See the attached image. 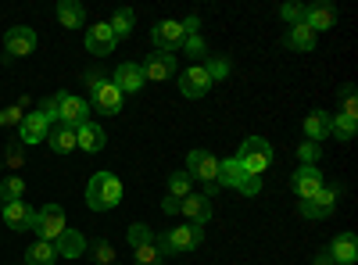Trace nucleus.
I'll use <instances>...</instances> for the list:
<instances>
[{
  "label": "nucleus",
  "instance_id": "412c9836",
  "mask_svg": "<svg viewBox=\"0 0 358 265\" xmlns=\"http://www.w3.org/2000/svg\"><path fill=\"white\" fill-rule=\"evenodd\" d=\"M330 126H334V115H330V111H312V115H305V136H308L312 143H319V140L330 136Z\"/></svg>",
  "mask_w": 358,
  "mask_h": 265
},
{
  "label": "nucleus",
  "instance_id": "f3484780",
  "mask_svg": "<svg viewBox=\"0 0 358 265\" xmlns=\"http://www.w3.org/2000/svg\"><path fill=\"white\" fill-rule=\"evenodd\" d=\"M334 258V265H355L358 262V241L355 233H337V237L330 241V251H326Z\"/></svg>",
  "mask_w": 358,
  "mask_h": 265
},
{
  "label": "nucleus",
  "instance_id": "bb28decb",
  "mask_svg": "<svg viewBox=\"0 0 358 265\" xmlns=\"http://www.w3.org/2000/svg\"><path fill=\"white\" fill-rule=\"evenodd\" d=\"M287 47L290 50H312L315 47V33L305 22H297V25H290V33H287Z\"/></svg>",
  "mask_w": 358,
  "mask_h": 265
},
{
  "label": "nucleus",
  "instance_id": "c03bdc74",
  "mask_svg": "<svg viewBox=\"0 0 358 265\" xmlns=\"http://www.w3.org/2000/svg\"><path fill=\"white\" fill-rule=\"evenodd\" d=\"M162 212H165V215H176V212H179V197H165V201H162Z\"/></svg>",
  "mask_w": 358,
  "mask_h": 265
},
{
  "label": "nucleus",
  "instance_id": "c9c22d12",
  "mask_svg": "<svg viewBox=\"0 0 358 265\" xmlns=\"http://www.w3.org/2000/svg\"><path fill=\"white\" fill-rule=\"evenodd\" d=\"M319 155H322V147H319V143H312V140H305L301 147H297V158H301V165H315V162H319Z\"/></svg>",
  "mask_w": 358,
  "mask_h": 265
},
{
  "label": "nucleus",
  "instance_id": "5701e85b",
  "mask_svg": "<svg viewBox=\"0 0 358 265\" xmlns=\"http://www.w3.org/2000/svg\"><path fill=\"white\" fill-rule=\"evenodd\" d=\"M54 248H57V258H79L86 251V237H83L79 229H65Z\"/></svg>",
  "mask_w": 358,
  "mask_h": 265
},
{
  "label": "nucleus",
  "instance_id": "393cba45",
  "mask_svg": "<svg viewBox=\"0 0 358 265\" xmlns=\"http://www.w3.org/2000/svg\"><path fill=\"white\" fill-rule=\"evenodd\" d=\"M47 136H50V151H57V155L76 151V129H72V126H62V122H57Z\"/></svg>",
  "mask_w": 358,
  "mask_h": 265
},
{
  "label": "nucleus",
  "instance_id": "2eb2a0df",
  "mask_svg": "<svg viewBox=\"0 0 358 265\" xmlns=\"http://www.w3.org/2000/svg\"><path fill=\"white\" fill-rule=\"evenodd\" d=\"M337 208V190L334 187H322L312 201H301V215H308V219H326Z\"/></svg>",
  "mask_w": 358,
  "mask_h": 265
},
{
  "label": "nucleus",
  "instance_id": "58836bf2",
  "mask_svg": "<svg viewBox=\"0 0 358 265\" xmlns=\"http://www.w3.org/2000/svg\"><path fill=\"white\" fill-rule=\"evenodd\" d=\"M40 115L47 122H57V94H50L47 101H40Z\"/></svg>",
  "mask_w": 358,
  "mask_h": 265
},
{
  "label": "nucleus",
  "instance_id": "6ab92c4d",
  "mask_svg": "<svg viewBox=\"0 0 358 265\" xmlns=\"http://www.w3.org/2000/svg\"><path fill=\"white\" fill-rule=\"evenodd\" d=\"M18 129H22V140L18 143H43L47 133H50V122L43 119L40 111H33V115H25V119H22Z\"/></svg>",
  "mask_w": 358,
  "mask_h": 265
},
{
  "label": "nucleus",
  "instance_id": "ddd939ff",
  "mask_svg": "<svg viewBox=\"0 0 358 265\" xmlns=\"http://www.w3.org/2000/svg\"><path fill=\"white\" fill-rule=\"evenodd\" d=\"M115 33H111V25L108 22H101V25H94V29H86V50L90 54H97V57H108L111 50H115Z\"/></svg>",
  "mask_w": 358,
  "mask_h": 265
},
{
  "label": "nucleus",
  "instance_id": "b1692460",
  "mask_svg": "<svg viewBox=\"0 0 358 265\" xmlns=\"http://www.w3.org/2000/svg\"><path fill=\"white\" fill-rule=\"evenodd\" d=\"M57 262V248L50 241H33L25 251V265H54Z\"/></svg>",
  "mask_w": 358,
  "mask_h": 265
},
{
  "label": "nucleus",
  "instance_id": "f704fd0d",
  "mask_svg": "<svg viewBox=\"0 0 358 265\" xmlns=\"http://www.w3.org/2000/svg\"><path fill=\"white\" fill-rule=\"evenodd\" d=\"M22 119H25V104H8L0 111V126H22Z\"/></svg>",
  "mask_w": 358,
  "mask_h": 265
},
{
  "label": "nucleus",
  "instance_id": "e433bc0d",
  "mask_svg": "<svg viewBox=\"0 0 358 265\" xmlns=\"http://www.w3.org/2000/svg\"><path fill=\"white\" fill-rule=\"evenodd\" d=\"M204 72L212 76V83H219V79H226V76H229V62H226V57H212V62L204 65Z\"/></svg>",
  "mask_w": 358,
  "mask_h": 265
},
{
  "label": "nucleus",
  "instance_id": "473e14b6",
  "mask_svg": "<svg viewBox=\"0 0 358 265\" xmlns=\"http://www.w3.org/2000/svg\"><path fill=\"white\" fill-rule=\"evenodd\" d=\"M162 262H165V255L158 251L155 241L143 244V248H136V265H162Z\"/></svg>",
  "mask_w": 358,
  "mask_h": 265
},
{
  "label": "nucleus",
  "instance_id": "c756f323",
  "mask_svg": "<svg viewBox=\"0 0 358 265\" xmlns=\"http://www.w3.org/2000/svg\"><path fill=\"white\" fill-rule=\"evenodd\" d=\"M22 194H25L22 176H8V180L0 183V201H4V204H11V201H22Z\"/></svg>",
  "mask_w": 358,
  "mask_h": 265
},
{
  "label": "nucleus",
  "instance_id": "0eeeda50",
  "mask_svg": "<svg viewBox=\"0 0 358 265\" xmlns=\"http://www.w3.org/2000/svg\"><path fill=\"white\" fill-rule=\"evenodd\" d=\"M143 79H151V83H165L172 72H176V54L169 50H155V54H147L143 57Z\"/></svg>",
  "mask_w": 358,
  "mask_h": 265
},
{
  "label": "nucleus",
  "instance_id": "1a4fd4ad",
  "mask_svg": "<svg viewBox=\"0 0 358 265\" xmlns=\"http://www.w3.org/2000/svg\"><path fill=\"white\" fill-rule=\"evenodd\" d=\"M208 90H212V76L204 72V65H190L179 76V94L183 97H204Z\"/></svg>",
  "mask_w": 358,
  "mask_h": 265
},
{
  "label": "nucleus",
  "instance_id": "a19ab883",
  "mask_svg": "<svg viewBox=\"0 0 358 265\" xmlns=\"http://www.w3.org/2000/svg\"><path fill=\"white\" fill-rule=\"evenodd\" d=\"M341 115L358 119V104H355V90H351V86H344V108H341Z\"/></svg>",
  "mask_w": 358,
  "mask_h": 265
},
{
  "label": "nucleus",
  "instance_id": "9d476101",
  "mask_svg": "<svg viewBox=\"0 0 358 265\" xmlns=\"http://www.w3.org/2000/svg\"><path fill=\"white\" fill-rule=\"evenodd\" d=\"M151 36H155V47L158 50H176L179 43L187 40V33H183V22H172V18H165V22H158L155 29H151Z\"/></svg>",
  "mask_w": 358,
  "mask_h": 265
},
{
  "label": "nucleus",
  "instance_id": "a18cd8bd",
  "mask_svg": "<svg viewBox=\"0 0 358 265\" xmlns=\"http://www.w3.org/2000/svg\"><path fill=\"white\" fill-rule=\"evenodd\" d=\"M312 265H334V258H330V255H326V251H322V255H319V258H315Z\"/></svg>",
  "mask_w": 358,
  "mask_h": 265
},
{
  "label": "nucleus",
  "instance_id": "79ce46f5",
  "mask_svg": "<svg viewBox=\"0 0 358 265\" xmlns=\"http://www.w3.org/2000/svg\"><path fill=\"white\" fill-rule=\"evenodd\" d=\"M97 262H101V265H115V248L101 241V244H97Z\"/></svg>",
  "mask_w": 358,
  "mask_h": 265
},
{
  "label": "nucleus",
  "instance_id": "dca6fc26",
  "mask_svg": "<svg viewBox=\"0 0 358 265\" xmlns=\"http://www.w3.org/2000/svg\"><path fill=\"white\" fill-rule=\"evenodd\" d=\"M179 212H183L194 226H204L208 219H212V201H208L204 194H194V190H190L183 201H179Z\"/></svg>",
  "mask_w": 358,
  "mask_h": 265
},
{
  "label": "nucleus",
  "instance_id": "72a5a7b5",
  "mask_svg": "<svg viewBox=\"0 0 358 265\" xmlns=\"http://www.w3.org/2000/svg\"><path fill=\"white\" fill-rule=\"evenodd\" d=\"M355 122H358V119H348V115H334L330 133H337L341 140H351V136H355Z\"/></svg>",
  "mask_w": 358,
  "mask_h": 265
},
{
  "label": "nucleus",
  "instance_id": "a878e982",
  "mask_svg": "<svg viewBox=\"0 0 358 265\" xmlns=\"http://www.w3.org/2000/svg\"><path fill=\"white\" fill-rule=\"evenodd\" d=\"M83 18H86V11H83L79 0H62V4H57V22H62L65 29H79Z\"/></svg>",
  "mask_w": 358,
  "mask_h": 265
},
{
  "label": "nucleus",
  "instance_id": "4c0bfd02",
  "mask_svg": "<svg viewBox=\"0 0 358 265\" xmlns=\"http://www.w3.org/2000/svg\"><path fill=\"white\" fill-rule=\"evenodd\" d=\"M236 190H241V194H248V197H255V194L262 190V176H251V172H248L244 180L236 183Z\"/></svg>",
  "mask_w": 358,
  "mask_h": 265
},
{
  "label": "nucleus",
  "instance_id": "37998d69",
  "mask_svg": "<svg viewBox=\"0 0 358 265\" xmlns=\"http://www.w3.org/2000/svg\"><path fill=\"white\" fill-rule=\"evenodd\" d=\"M183 47H187V54H190V57L204 54V40H201V36H187V40H183Z\"/></svg>",
  "mask_w": 358,
  "mask_h": 265
},
{
  "label": "nucleus",
  "instance_id": "423d86ee",
  "mask_svg": "<svg viewBox=\"0 0 358 265\" xmlns=\"http://www.w3.org/2000/svg\"><path fill=\"white\" fill-rule=\"evenodd\" d=\"M86 101L83 97H76V94H57V122L62 126H72V129H79L83 122H86Z\"/></svg>",
  "mask_w": 358,
  "mask_h": 265
},
{
  "label": "nucleus",
  "instance_id": "a211bd4d",
  "mask_svg": "<svg viewBox=\"0 0 358 265\" xmlns=\"http://www.w3.org/2000/svg\"><path fill=\"white\" fill-rule=\"evenodd\" d=\"M0 219H4L11 229L25 233V229H33L36 212H29V204H25V201H11V204H4V212H0Z\"/></svg>",
  "mask_w": 358,
  "mask_h": 265
},
{
  "label": "nucleus",
  "instance_id": "f8f14e48",
  "mask_svg": "<svg viewBox=\"0 0 358 265\" xmlns=\"http://www.w3.org/2000/svg\"><path fill=\"white\" fill-rule=\"evenodd\" d=\"M111 83L118 86V94H136V90H143V69L136 65V62H126V65H118L115 69V76H111Z\"/></svg>",
  "mask_w": 358,
  "mask_h": 265
},
{
  "label": "nucleus",
  "instance_id": "f03ea898",
  "mask_svg": "<svg viewBox=\"0 0 358 265\" xmlns=\"http://www.w3.org/2000/svg\"><path fill=\"white\" fill-rule=\"evenodd\" d=\"M204 241V229L187 222V226H176L169 233H155V244L162 255H183V251H194L197 244Z\"/></svg>",
  "mask_w": 358,
  "mask_h": 265
},
{
  "label": "nucleus",
  "instance_id": "4468645a",
  "mask_svg": "<svg viewBox=\"0 0 358 265\" xmlns=\"http://www.w3.org/2000/svg\"><path fill=\"white\" fill-rule=\"evenodd\" d=\"M4 47H8L11 57H25V54H33V47H36V33L29 25H15V29H8Z\"/></svg>",
  "mask_w": 358,
  "mask_h": 265
},
{
  "label": "nucleus",
  "instance_id": "6e6552de",
  "mask_svg": "<svg viewBox=\"0 0 358 265\" xmlns=\"http://www.w3.org/2000/svg\"><path fill=\"white\" fill-rule=\"evenodd\" d=\"M290 187H294V194L301 197V201H312L326 183H322V172H319L315 165H301V169L294 172V183H290Z\"/></svg>",
  "mask_w": 358,
  "mask_h": 265
},
{
  "label": "nucleus",
  "instance_id": "9b49d317",
  "mask_svg": "<svg viewBox=\"0 0 358 265\" xmlns=\"http://www.w3.org/2000/svg\"><path fill=\"white\" fill-rule=\"evenodd\" d=\"M94 108L101 111V115H115L118 108H122V94H118V86L115 83H108V79H97L94 83Z\"/></svg>",
  "mask_w": 358,
  "mask_h": 265
},
{
  "label": "nucleus",
  "instance_id": "7ed1b4c3",
  "mask_svg": "<svg viewBox=\"0 0 358 265\" xmlns=\"http://www.w3.org/2000/svg\"><path fill=\"white\" fill-rule=\"evenodd\" d=\"M187 176L190 180H201V183H208V201H212V194L219 190V158L215 155H208V151H190L187 155Z\"/></svg>",
  "mask_w": 358,
  "mask_h": 265
},
{
  "label": "nucleus",
  "instance_id": "7c9ffc66",
  "mask_svg": "<svg viewBox=\"0 0 358 265\" xmlns=\"http://www.w3.org/2000/svg\"><path fill=\"white\" fill-rule=\"evenodd\" d=\"M126 241H129V248L136 251V248H143V244H151V241H155V229H151V226H143V222H133L129 233H126Z\"/></svg>",
  "mask_w": 358,
  "mask_h": 265
},
{
  "label": "nucleus",
  "instance_id": "f257e3e1",
  "mask_svg": "<svg viewBox=\"0 0 358 265\" xmlns=\"http://www.w3.org/2000/svg\"><path fill=\"white\" fill-rule=\"evenodd\" d=\"M122 201V180L111 172H94L90 176V183H86V204L94 212H108L115 208V204Z\"/></svg>",
  "mask_w": 358,
  "mask_h": 265
},
{
  "label": "nucleus",
  "instance_id": "49530a36",
  "mask_svg": "<svg viewBox=\"0 0 358 265\" xmlns=\"http://www.w3.org/2000/svg\"><path fill=\"white\" fill-rule=\"evenodd\" d=\"M22 265H25V262H22Z\"/></svg>",
  "mask_w": 358,
  "mask_h": 265
},
{
  "label": "nucleus",
  "instance_id": "39448f33",
  "mask_svg": "<svg viewBox=\"0 0 358 265\" xmlns=\"http://www.w3.org/2000/svg\"><path fill=\"white\" fill-rule=\"evenodd\" d=\"M65 229H69V226H65V208H57V204H43V208L36 212V222H33L36 241L57 244V237H62Z\"/></svg>",
  "mask_w": 358,
  "mask_h": 265
},
{
  "label": "nucleus",
  "instance_id": "ea45409f",
  "mask_svg": "<svg viewBox=\"0 0 358 265\" xmlns=\"http://www.w3.org/2000/svg\"><path fill=\"white\" fill-rule=\"evenodd\" d=\"M280 15H283L290 25H297V22H305V4H287Z\"/></svg>",
  "mask_w": 358,
  "mask_h": 265
},
{
  "label": "nucleus",
  "instance_id": "aec40b11",
  "mask_svg": "<svg viewBox=\"0 0 358 265\" xmlns=\"http://www.w3.org/2000/svg\"><path fill=\"white\" fill-rule=\"evenodd\" d=\"M76 147H83L86 155H97L101 147H104V129L97 126V122H83L79 129H76Z\"/></svg>",
  "mask_w": 358,
  "mask_h": 265
},
{
  "label": "nucleus",
  "instance_id": "20e7f679",
  "mask_svg": "<svg viewBox=\"0 0 358 265\" xmlns=\"http://www.w3.org/2000/svg\"><path fill=\"white\" fill-rule=\"evenodd\" d=\"M236 162H241L244 172L258 176V172L268 169V162H273V147H268V140H262V136H248V140L241 143V155H236Z\"/></svg>",
  "mask_w": 358,
  "mask_h": 265
},
{
  "label": "nucleus",
  "instance_id": "c85d7f7f",
  "mask_svg": "<svg viewBox=\"0 0 358 265\" xmlns=\"http://www.w3.org/2000/svg\"><path fill=\"white\" fill-rule=\"evenodd\" d=\"M133 25H136V15H133L129 8H122V11H115V18H111V33H115V40H122V36H129V33H133Z\"/></svg>",
  "mask_w": 358,
  "mask_h": 265
},
{
  "label": "nucleus",
  "instance_id": "cd10ccee",
  "mask_svg": "<svg viewBox=\"0 0 358 265\" xmlns=\"http://www.w3.org/2000/svg\"><path fill=\"white\" fill-rule=\"evenodd\" d=\"M244 169H241V162H236V158H226V162H219V183L222 187H236V183H241L244 180Z\"/></svg>",
  "mask_w": 358,
  "mask_h": 265
},
{
  "label": "nucleus",
  "instance_id": "2f4dec72",
  "mask_svg": "<svg viewBox=\"0 0 358 265\" xmlns=\"http://www.w3.org/2000/svg\"><path fill=\"white\" fill-rule=\"evenodd\" d=\"M190 187H194V180H190V176L187 172H172V180H169V197H179V201H183L187 194H190Z\"/></svg>",
  "mask_w": 358,
  "mask_h": 265
},
{
  "label": "nucleus",
  "instance_id": "4be33fe9",
  "mask_svg": "<svg viewBox=\"0 0 358 265\" xmlns=\"http://www.w3.org/2000/svg\"><path fill=\"white\" fill-rule=\"evenodd\" d=\"M334 22H337V15H334V8H330V4H312V8H305V25L312 29V33L334 29Z\"/></svg>",
  "mask_w": 358,
  "mask_h": 265
}]
</instances>
